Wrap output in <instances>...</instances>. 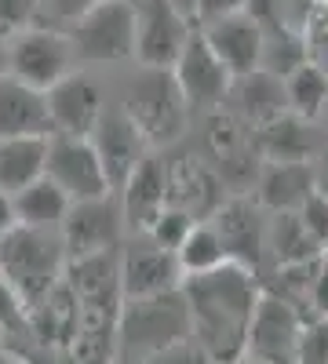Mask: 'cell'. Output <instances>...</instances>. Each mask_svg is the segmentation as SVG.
Listing matches in <instances>:
<instances>
[{"label": "cell", "mask_w": 328, "mask_h": 364, "mask_svg": "<svg viewBox=\"0 0 328 364\" xmlns=\"http://www.w3.org/2000/svg\"><path fill=\"white\" fill-rule=\"evenodd\" d=\"M259 295H263L259 273L237 262H223L219 269L194 273L183 281L194 343L212 364H233L245 357Z\"/></svg>", "instance_id": "6da1fadb"}, {"label": "cell", "mask_w": 328, "mask_h": 364, "mask_svg": "<svg viewBox=\"0 0 328 364\" xmlns=\"http://www.w3.org/2000/svg\"><path fill=\"white\" fill-rule=\"evenodd\" d=\"M66 288L77 302V331L66 346L73 364H113L117 357V324L125 310L121 288V252H102L66 262Z\"/></svg>", "instance_id": "7a4b0ae2"}, {"label": "cell", "mask_w": 328, "mask_h": 364, "mask_svg": "<svg viewBox=\"0 0 328 364\" xmlns=\"http://www.w3.org/2000/svg\"><path fill=\"white\" fill-rule=\"evenodd\" d=\"M183 339H194L183 288L168 295H150V299H125L113 364H139Z\"/></svg>", "instance_id": "3957f363"}, {"label": "cell", "mask_w": 328, "mask_h": 364, "mask_svg": "<svg viewBox=\"0 0 328 364\" xmlns=\"http://www.w3.org/2000/svg\"><path fill=\"white\" fill-rule=\"evenodd\" d=\"M66 248L58 230H33V226H11L0 240V277H4L26 306L37 302L63 281L66 273Z\"/></svg>", "instance_id": "277c9868"}, {"label": "cell", "mask_w": 328, "mask_h": 364, "mask_svg": "<svg viewBox=\"0 0 328 364\" xmlns=\"http://www.w3.org/2000/svg\"><path fill=\"white\" fill-rule=\"evenodd\" d=\"M125 117L139 128V135L146 139L150 149H168L186 135L190 124V106L183 99V91L175 84L171 70H154L142 66V73H135V80L125 91Z\"/></svg>", "instance_id": "5b68a950"}, {"label": "cell", "mask_w": 328, "mask_h": 364, "mask_svg": "<svg viewBox=\"0 0 328 364\" xmlns=\"http://www.w3.org/2000/svg\"><path fill=\"white\" fill-rule=\"evenodd\" d=\"M73 41L63 29H51V26H29L22 33H11L8 41V77L48 91L55 87L63 77L73 73Z\"/></svg>", "instance_id": "8992f818"}, {"label": "cell", "mask_w": 328, "mask_h": 364, "mask_svg": "<svg viewBox=\"0 0 328 364\" xmlns=\"http://www.w3.org/2000/svg\"><path fill=\"white\" fill-rule=\"evenodd\" d=\"M73 51L84 63H125L135 58V4L132 0H99L70 26Z\"/></svg>", "instance_id": "52a82bcc"}, {"label": "cell", "mask_w": 328, "mask_h": 364, "mask_svg": "<svg viewBox=\"0 0 328 364\" xmlns=\"http://www.w3.org/2000/svg\"><path fill=\"white\" fill-rule=\"evenodd\" d=\"M307 324L310 321L303 317L300 306H292L288 299L263 288L255 317H252V328H248L245 357L259 360V364H300Z\"/></svg>", "instance_id": "ba28073f"}, {"label": "cell", "mask_w": 328, "mask_h": 364, "mask_svg": "<svg viewBox=\"0 0 328 364\" xmlns=\"http://www.w3.org/2000/svg\"><path fill=\"white\" fill-rule=\"evenodd\" d=\"M58 233H63V248H66L70 262L88 259V255H102V252H121V245L128 240L121 200H117V193L73 200Z\"/></svg>", "instance_id": "9c48e42d"}, {"label": "cell", "mask_w": 328, "mask_h": 364, "mask_svg": "<svg viewBox=\"0 0 328 364\" xmlns=\"http://www.w3.org/2000/svg\"><path fill=\"white\" fill-rule=\"evenodd\" d=\"M135 4V58L139 66L171 70L183 55L194 22L171 0H132Z\"/></svg>", "instance_id": "30bf717a"}, {"label": "cell", "mask_w": 328, "mask_h": 364, "mask_svg": "<svg viewBox=\"0 0 328 364\" xmlns=\"http://www.w3.org/2000/svg\"><path fill=\"white\" fill-rule=\"evenodd\" d=\"M186 281L179 255L171 248H161L146 233H128L121 245V288L125 299H150L179 291Z\"/></svg>", "instance_id": "8fae6325"}, {"label": "cell", "mask_w": 328, "mask_h": 364, "mask_svg": "<svg viewBox=\"0 0 328 364\" xmlns=\"http://www.w3.org/2000/svg\"><path fill=\"white\" fill-rule=\"evenodd\" d=\"M175 84L183 91V99L190 109H204V113H216L223 109L230 87H233V73L223 66V58L208 48L204 33L194 26V33L183 48V55L175 58Z\"/></svg>", "instance_id": "7c38bea8"}, {"label": "cell", "mask_w": 328, "mask_h": 364, "mask_svg": "<svg viewBox=\"0 0 328 364\" xmlns=\"http://www.w3.org/2000/svg\"><path fill=\"white\" fill-rule=\"evenodd\" d=\"M44 175L63 190L70 200H92V197H106L110 178L106 168L95 154L92 139H73V135H51L48 139V168Z\"/></svg>", "instance_id": "4fadbf2b"}, {"label": "cell", "mask_w": 328, "mask_h": 364, "mask_svg": "<svg viewBox=\"0 0 328 364\" xmlns=\"http://www.w3.org/2000/svg\"><path fill=\"white\" fill-rule=\"evenodd\" d=\"M164 164H168V204L183 208L190 219L208 223L230 200L223 178L216 175L204 154H179Z\"/></svg>", "instance_id": "5bb4252c"}, {"label": "cell", "mask_w": 328, "mask_h": 364, "mask_svg": "<svg viewBox=\"0 0 328 364\" xmlns=\"http://www.w3.org/2000/svg\"><path fill=\"white\" fill-rule=\"evenodd\" d=\"M44 95H48V113H51L55 135H73V139L95 135L99 120L106 113V99H102V87L92 77L70 73L55 87H48Z\"/></svg>", "instance_id": "9a60e30c"}, {"label": "cell", "mask_w": 328, "mask_h": 364, "mask_svg": "<svg viewBox=\"0 0 328 364\" xmlns=\"http://www.w3.org/2000/svg\"><path fill=\"white\" fill-rule=\"evenodd\" d=\"M216 233L223 237V248H226V259L245 266L252 273L263 269V259H266V211L248 200V197H230L212 219Z\"/></svg>", "instance_id": "2e32d148"}, {"label": "cell", "mask_w": 328, "mask_h": 364, "mask_svg": "<svg viewBox=\"0 0 328 364\" xmlns=\"http://www.w3.org/2000/svg\"><path fill=\"white\" fill-rule=\"evenodd\" d=\"M92 146H95V154L106 168V178H110L113 193L121 190L128 182V175L154 154V149L146 146V139L139 135V128L125 117V109H106L102 113L99 128L92 135Z\"/></svg>", "instance_id": "e0dca14e"}, {"label": "cell", "mask_w": 328, "mask_h": 364, "mask_svg": "<svg viewBox=\"0 0 328 364\" xmlns=\"http://www.w3.org/2000/svg\"><path fill=\"white\" fill-rule=\"evenodd\" d=\"M208 48H212L223 66L237 77H248L255 70H263V48H266V37L263 29L255 26L252 15H230V18H219V22H208V26H197Z\"/></svg>", "instance_id": "ac0fdd59"}, {"label": "cell", "mask_w": 328, "mask_h": 364, "mask_svg": "<svg viewBox=\"0 0 328 364\" xmlns=\"http://www.w3.org/2000/svg\"><path fill=\"white\" fill-rule=\"evenodd\" d=\"M117 200H121L125 211V226L128 233H146L154 226V219L168 208V164L164 157L150 154L132 175L121 190H117Z\"/></svg>", "instance_id": "d6986e66"}, {"label": "cell", "mask_w": 328, "mask_h": 364, "mask_svg": "<svg viewBox=\"0 0 328 364\" xmlns=\"http://www.w3.org/2000/svg\"><path fill=\"white\" fill-rule=\"evenodd\" d=\"M48 95L15 77H0V139H51Z\"/></svg>", "instance_id": "ffe728a7"}, {"label": "cell", "mask_w": 328, "mask_h": 364, "mask_svg": "<svg viewBox=\"0 0 328 364\" xmlns=\"http://www.w3.org/2000/svg\"><path fill=\"white\" fill-rule=\"evenodd\" d=\"M317 190L314 161H266L255 178V204L274 215V211H300V204Z\"/></svg>", "instance_id": "44dd1931"}, {"label": "cell", "mask_w": 328, "mask_h": 364, "mask_svg": "<svg viewBox=\"0 0 328 364\" xmlns=\"http://www.w3.org/2000/svg\"><path fill=\"white\" fill-rule=\"evenodd\" d=\"M230 95L237 99V117L245 120L252 132H263L270 128L274 120L288 117V99H285V80L266 73V70H255L248 77H237Z\"/></svg>", "instance_id": "7402d4cb"}, {"label": "cell", "mask_w": 328, "mask_h": 364, "mask_svg": "<svg viewBox=\"0 0 328 364\" xmlns=\"http://www.w3.org/2000/svg\"><path fill=\"white\" fill-rule=\"evenodd\" d=\"M321 252L324 245H317L310 237L300 211H274V215H266V255L274 259V266L310 262V259H321Z\"/></svg>", "instance_id": "603a6c76"}, {"label": "cell", "mask_w": 328, "mask_h": 364, "mask_svg": "<svg viewBox=\"0 0 328 364\" xmlns=\"http://www.w3.org/2000/svg\"><path fill=\"white\" fill-rule=\"evenodd\" d=\"M48 139H0V193L15 197L18 190L44 178Z\"/></svg>", "instance_id": "cb8c5ba5"}, {"label": "cell", "mask_w": 328, "mask_h": 364, "mask_svg": "<svg viewBox=\"0 0 328 364\" xmlns=\"http://www.w3.org/2000/svg\"><path fill=\"white\" fill-rule=\"evenodd\" d=\"M70 204L73 200L58 190L48 175L11 197L15 223L18 226H33V230H58V226H63V219H66V211H70Z\"/></svg>", "instance_id": "d4e9b609"}, {"label": "cell", "mask_w": 328, "mask_h": 364, "mask_svg": "<svg viewBox=\"0 0 328 364\" xmlns=\"http://www.w3.org/2000/svg\"><path fill=\"white\" fill-rule=\"evenodd\" d=\"M285 99H288V113L300 120H321L324 106H328V70L317 63H307L300 70H292L285 77Z\"/></svg>", "instance_id": "484cf974"}, {"label": "cell", "mask_w": 328, "mask_h": 364, "mask_svg": "<svg viewBox=\"0 0 328 364\" xmlns=\"http://www.w3.org/2000/svg\"><path fill=\"white\" fill-rule=\"evenodd\" d=\"M179 266H183L186 277H194V273H208V269H219L226 259V248H223V237L216 233L212 223H197L190 230V237L179 245Z\"/></svg>", "instance_id": "4316f807"}, {"label": "cell", "mask_w": 328, "mask_h": 364, "mask_svg": "<svg viewBox=\"0 0 328 364\" xmlns=\"http://www.w3.org/2000/svg\"><path fill=\"white\" fill-rule=\"evenodd\" d=\"M197 226V219H190L183 208H164L161 215L154 219V226L146 230V237L150 240H157L161 248H171V252H179V245H183V240L190 237V230Z\"/></svg>", "instance_id": "83f0119b"}, {"label": "cell", "mask_w": 328, "mask_h": 364, "mask_svg": "<svg viewBox=\"0 0 328 364\" xmlns=\"http://www.w3.org/2000/svg\"><path fill=\"white\" fill-rule=\"evenodd\" d=\"M0 336H33L29 331V306L4 277H0Z\"/></svg>", "instance_id": "f1b7e54d"}, {"label": "cell", "mask_w": 328, "mask_h": 364, "mask_svg": "<svg viewBox=\"0 0 328 364\" xmlns=\"http://www.w3.org/2000/svg\"><path fill=\"white\" fill-rule=\"evenodd\" d=\"M300 219H303V226L310 230V237L317 240V245L328 248V193L314 190V193L300 204Z\"/></svg>", "instance_id": "f546056e"}, {"label": "cell", "mask_w": 328, "mask_h": 364, "mask_svg": "<svg viewBox=\"0 0 328 364\" xmlns=\"http://www.w3.org/2000/svg\"><path fill=\"white\" fill-rule=\"evenodd\" d=\"M37 4L41 0H0V29H4L8 37L29 29L37 18Z\"/></svg>", "instance_id": "4dcf8cb0"}, {"label": "cell", "mask_w": 328, "mask_h": 364, "mask_svg": "<svg viewBox=\"0 0 328 364\" xmlns=\"http://www.w3.org/2000/svg\"><path fill=\"white\" fill-rule=\"evenodd\" d=\"M139 364H212V360L204 357V350L194 339H183V343H175V346H168V350H161L154 357L139 360Z\"/></svg>", "instance_id": "1f68e13d"}, {"label": "cell", "mask_w": 328, "mask_h": 364, "mask_svg": "<svg viewBox=\"0 0 328 364\" xmlns=\"http://www.w3.org/2000/svg\"><path fill=\"white\" fill-rule=\"evenodd\" d=\"M245 8H248V0H197L194 26H208V22H219L230 15H241Z\"/></svg>", "instance_id": "d6a6232c"}, {"label": "cell", "mask_w": 328, "mask_h": 364, "mask_svg": "<svg viewBox=\"0 0 328 364\" xmlns=\"http://www.w3.org/2000/svg\"><path fill=\"white\" fill-rule=\"evenodd\" d=\"M99 4V0H51V15L58 18V22H77L80 15H88V11H92Z\"/></svg>", "instance_id": "836d02e7"}, {"label": "cell", "mask_w": 328, "mask_h": 364, "mask_svg": "<svg viewBox=\"0 0 328 364\" xmlns=\"http://www.w3.org/2000/svg\"><path fill=\"white\" fill-rule=\"evenodd\" d=\"M310 306L317 310V317L328 321V259H324V266H321V273H317V284H314V295H310Z\"/></svg>", "instance_id": "e575fe53"}, {"label": "cell", "mask_w": 328, "mask_h": 364, "mask_svg": "<svg viewBox=\"0 0 328 364\" xmlns=\"http://www.w3.org/2000/svg\"><path fill=\"white\" fill-rule=\"evenodd\" d=\"M15 226V208H11V197L0 193V240L8 237V230Z\"/></svg>", "instance_id": "d590c367"}, {"label": "cell", "mask_w": 328, "mask_h": 364, "mask_svg": "<svg viewBox=\"0 0 328 364\" xmlns=\"http://www.w3.org/2000/svg\"><path fill=\"white\" fill-rule=\"evenodd\" d=\"M8 33H4V29H0V77H4V70H8Z\"/></svg>", "instance_id": "8d00e7d4"}, {"label": "cell", "mask_w": 328, "mask_h": 364, "mask_svg": "<svg viewBox=\"0 0 328 364\" xmlns=\"http://www.w3.org/2000/svg\"><path fill=\"white\" fill-rule=\"evenodd\" d=\"M171 4H175L179 11H183L190 22H194V8H197V0H171Z\"/></svg>", "instance_id": "74e56055"}, {"label": "cell", "mask_w": 328, "mask_h": 364, "mask_svg": "<svg viewBox=\"0 0 328 364\" xmlns=\"http://www.w3.org/2000/svg\"><path fill=\"white\" fill-rule=\"evenodd\" d=\"M233 364H259V360H248V357H241V360H233Z\"/></svg>", "instance_id": "f35d334b"}]
</instances>
